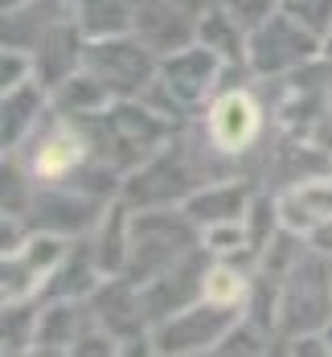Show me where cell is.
Returning a JSON list of instances; mask_svg holds the SVG:
<instances>
[{
	"mask_svg": "<svg viewBox=\"0 0 332 357\" xmlns=\"http://www.w3.org/2000/svg\"><path fill=\"white\" fill-rule=\"evenodd\" d=\"M86 156H90V140H86V132H78V119L58 115L54 128L33 148V177H41V181L74 177L86 165Z\"/></svg>",
	"mask_w": 332,
	"mask_h": 357,
	"instance_id": "cell-8",
	"label": "cell"
},
{
	"mask_svg": "<svg viewBox=\"0 0 332 357\" xmlns=\"http://www.w3.org/2000/svg\"><path fill=\"white\" fill-rule=\"evenodd\" d=\"M221 62L226 58L218 50H210L205 41H193V45L173 50V54L160 58V82L177 95L181 107H193V103L214 95V86L221 78Z\"/></svg>",
	"mask_w": 332,
	"mask_h": 357,
	"instance_id": "cell-7",
	"label": "cell"
},
{
	"mask_svg": "<svg viewBox=\"0 0 332 357\" xmlns=\"http://www.w3.org/2000/svg\"><path fill=\"white\" fill-rule=\"evenodd\" d=\"M127 250H132V222H127V206L115 202L99 222V247H95L103 275H119L127 267Z\"/></svg>",
	"mask_w": 332,
	"mask_h": 357,
	"instance_id": "cell-15",
	"label": "cell"
},
{
	"mask_svg": "<svg viewBox=\"0 0 332 357\" xmlns=\"http://www.w3.org/2000/svg\"><path fill=\"white\" fill-rule=\"evenodd\" d=\"M115 99L119 95L111 91L103 78H95L90 70H78L54 91V111L58 115H70V119H86V115H103Z\"/></svg>",
	"mask_w": 332,
	"mask_h": 357,
	"instance_id": "cell-12",
	"label": "cell"
},
{
	"mask_svg": "<svg viewBox=\"0 0 332 357\" xmlns=\"http://www.w3.org/2000/svg\"><path fill=\"white\" fill-rule=\"evenodd\" d=\"M78 29L86 41H103L136 29V0H78Z\"/></svg>",
	"mask_w": 332,
	"mask_h": 357,
	"instance_id": "cell-14",
	"label": "cell"
},
{
	"mask_svg": "<svg viewBox=\"0 0 332 357\" xmlns=\"http://www.w3.org/2000/svg\"><path fill=\"white\" fill-rule=\"evenodd\" d=\"M320 337H324V345H329V354H332V317L324 321V328H320Z\"/></svg>",
	"mask_w": 332,
	"mask_h": 357,
	"instance_id": "cell-22",
	"label": "cell"
},
{
	"mask_svg": "<svg viewBox=\"0 0 332 357\" xmlns=\"http://www.w3.org/2000/svg\"><path fill=\"white\" fill-rule=\"evenodd\" d=\"M255 202L246 181H218V185H201L184 197V214L193 218L197 226H214V222H234L246 218Z\"/></svg>",
	"mask_w": 332,
	"mask_h": 357,
	"instance_id": "cell-10",
	"label": "cell"
},
{
	"mask_svg": "<svg viewBox=\"0 0 332 357\" xmlns=\"http://www.w3.org/2000/svg\"><path fill=\"white\" fill-rule=\"evenodd\" d=\"M320 50H324V37L312 25H303L295 13L279 8L246 33V66L258 78H279V74H295L299 66H308Z\"/></svg>",
	"mask_w": 332,
	"mask_h": 357,
	"instance_id": "cell-2",
	"label": "cell"
},
{
	"mask_svg": "<svg viewBox=\"0 0 332 357\" xmlns=\"http://www.w3.org/2000/svg\"><path fill=\"white\" fill-rule=\"evenodd\" d=\"M37 78V54H29L25 45L17 50L13 41L4 45V74H0V91H17L25 82Z\"/></svg>",
	"mask_w": 332,
	"mask_h": 357,
	"instance_id": "cell-19",
	"label": "cell"
},
{
	"mask_svg": "<svg viewBox=\"0 0 332 357\" xmlns=\"http://www.w3.org/2000/svg\"><path fill=\"white\" fill-rule=\"evenodd\" d=\"M82 324H86V317H82L78 300H54L49 308H41V312H37V345H33V349L74 354L78 337L86 333Z\"/></svg>",
	"mask_w": 332,
	"mask_h": 357,
	"instance_id": "cell-13",
	"label": "cell"
},
{
	"mask_svg": "<svg viewBox=\"0 0 332 357\" xmlns=\"http://www.w3.org/2000/svg\"><path fill=\"white\" fill-rule=\"evenodd\" d=\"M205 300L214 304H230V308H242L246 296H251V275H242L234 267V259H218L210 271H205V287H201Z\"/></svg>",
	"mask_w": 332,
	"mask_h": 357,
	"instance_id": "cell-16",
	"label": "cell"
},
{
	"mask_svg": "<svg viewBox=\"0 0 332 357\" xmlns=\"http://www.w3.org/2000/svg\"><path fill=\"white\" fill-rule=\"evenodd\" d=\"M320 54H324V58H329V62H332V29H329V33H324V50H320Z\"/></svg>",
	"mask_w": 332,
	"mask_h": 357,
	"instance_id": "cell-24",
	"label": "cell"
},
{
	"mask_svg": "<svg viewBox=\"0 0 332 357\" xmlns=\"http://www.w3.org/2000/svg\"><path fill=\"white\" fill-rule=\"evenodd\" d=\"M45 107H54V91L37 78L17 91H4V152H17V144L33 132L37 115Z\"/></svg>",
	"mask_w": 332,
	"mask_h": 357,
	"instance_id": "cell-11",
	"label": "cell"
},
{
	"mask_svg": "<svg viewBox=\"0 0 332 357\" xmlns=\"http://www.w3.org/2000/svg\"><path fill=\"white\" fill-rule=\"evenodd\" d=\"M324 218H332V177H308L295 181L279 197V222L295 234H312Z\"/></svg>",
	"mask_w": 332,
	"mask_h": 357,
	"instance_id": "cell-9",
	"label": "cell"
},
{
	"mask_svg": "<svg viewBox=\"0 0 332 357\" xmlns=\"http://www.w3.org/2000/svg\"><path fill=\"white\" fill-rule=\"evenodd\" d=\"M29 0H4V13H17V8H25Z\"/></svg>",
	"mask_w": 332,
	"mask_h": 357,
	"instance_id": "cell-23",
	"label": "cell"
},
{
	"mask_svg": "<svg viewBox=\"0 0 332 357\" xmlns=\"http://www.w3.org/2000/svg\"><path fill=\"white\" fill-rule=\"evenodd\" d=\"M242 321V308L214 304L201 296V304H189L181 312L156 321L152 328V354H218L221 337Z\"/></svg>",
	"mask_w": 332,
	"mask_h": 357,
	"instance_id": "cell-4",
	"label": "cell"
},
{
	"mask_svg": "<svg viewBox=\"0 0 332 357\" xmlns=\"http://www.w3.org/2000/svg\"><path fill=\"white\" fill-rule=\"evenodd\" d=\"M168 123L164 115L148 107V103H136V99H115L107 111H103V136L115 148L107 156L111 169H140L156 156V148H164L168 140Z\"/></svg>",
	"mask_w": 332,
	"mask_h": 357,
	"instance_id": "cell-5",
	"label": "cell"
},
{
	"mask_svg": "<svg viewBox=\"0 0 332 357\" xmlns=\"http://www.w3.org/2000/svg\"><path fill=\"white\" fill-rule=\"evenodd\" d=\"M41 287H45V280L21 255H4V284H0V300L4 304H29Z\"/></svg>",
	"mask_w": 332,
	"mask_h": 357,
	"instance_id": "cell-18",
	"label": "cell"
},
{
	"mask_svg": "<svg viewBox=\"0 0 332 357\" xmlns=\"http://www.w3.org/2000/svg\"><path fill=\"white\" fill-rule=\"evenodd\" d=\"M201 250H205V255H214V259H242V255H251L255 247H251L246 218L201 226Z\"/></svg>",
	"mask_w": 332,
	"mask_h": 357,
	"instance_id": "cell-17",
	"label": "cell"
},
{
	"mask_svg": "<svg viewBox=\"0 0 332 357\" xmlns=\"http://www.w3.org/2000/svg\"><path fill=\"white\" fill-rule=\"evenodd\" d=\"M197 226L189 214H168V210H152V214L132 218V250H127V267L123 280L136 287H148L160 280L164 271H173L181 259L193 255V230Z\"/></svg>",
	"mask_w": 332,
	"mask_h": 357,
	"instance_id": "cell-1",
	"label": "cell"
},
{
	"mask_svg": "<svg viewBox=\"0 0 332 357\" xmlns=\"http://www.w3.org/2000/svg\"><path fill=\"white\" fill-rule=\"evenodd\" d=\"M205 132H210V144L221 156H238L262 132V103L251 91H238V86L218 91L210 103V115H205Z\"/></svg>",
	"mask_w": 332,
	"mask_h": 357,
	"instance_id": "cell-6",
	"label": "cell"
},
{
	"mask_svg": "<svg viewBox=\"0 0 332 357\" xmlns=\"http://www.w3.org/2000/svg\"><path fill=\"white\" fill-rule=\"evenodd\" d=\"M82 70L103 78L115 95L136 99V95H144L148 86L156 82L160 62H156V50L148 45L144 37L119 33V37H103V41H86Z\"/></svg>",
	"mask_w": 332,
	"mask_h": 357,
	"instance_id": "cell-3",
	"label": "cell"
},
{
	"mask_svg": "<svg viewBox=\"0 0 332 357\" xmlns=\"http://www.w3.org/2000/svg\"><path fill=\"white\" fill-rule=\"evenodd\" d=\"M308 250H316V255H329L332 259V218H324L312 234H308Z\"/></svg>",
	"mask_w": 332,
	"mask_h": 357,
	"instance_id": "cell-21",
	"label": "cell"
},
{
	"mask_svg": "<svg viewBox=\"0 0 332 357\" xmlns=\"http://www.w3.org/2000/svg\"><path fill=\"white\" fill-rule=\"evenodd\" d=\"M218 8H226L242 29H255L258 21H267L275 13V0H214Z\"/></svg>",
	"mask_w": 332,
	"mask_h": 357,
	"instance_id": "cell-20",
	"label": "cell"
}]
</instances>
